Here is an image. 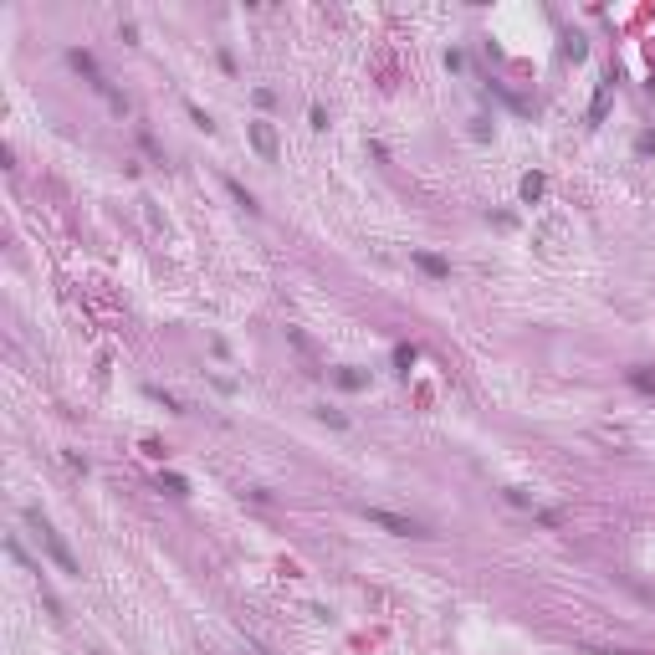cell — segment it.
I'll use <instances>...</instances> for the list:
<instances>
[{
  "label": "cell",
  "instance_id": "6da1fadb",
  "mask_svg": "<svg viewBox=\"0 0 655 655\" xmlns=\"http://www.w3.org/2000/svg\"><path fill=\"white\" fill-rule=\"evenodd\" d=\"M26 522H31V528H36V532H42V543H46V553H51V558H57V568H62V573H72V579H77V573H82V568H77V558H72V548H67V543H62V538H57V532H51V528H46V517H42V512H36V507H31V512H26Z\"/></svg>",
  "mask_w": 655,
  "mask_h": 655
},
{
  "label": "cell",
  "instance_id": "7a4b0ae2",
  "mask_svg": "<svg viewBox=\"0 0 655 655\" xmlns=\"http://www.w3.org/2000/svg\"><path fill=\"white\" fill-rule=\"evenodd\" d=\"M364 517H369L374 528H389V532H400V538H425V528H420V522H410V517H395V512H384V507H364Z\"/></svg>",
  "mask_w": 655,
  "mask_h": 655
},
{
  "label": "cell",
  "instance_id": "3957f363",
  "mask_svg": "<svg viewBox=\"0 0 655 655\" xmlns=\"http://www.w3.org/2000/svg\"><path fill=\"white\" fill-rule=\"evenodd\" d=\"M251 143L261 159H277V134H271V123H251Z\"/></svg>",
  "mask_w": 655,
  "mask_h": 655
},
{
  "label": "cell",
  "instance_id": "277c9868",
  "mask_svg": "<svg viewBox=\"0 0 655 655\" xmlns=\"http://www.w3.org/2000/svg\"><path fill=\"white\" fill-rule=\"evenodd\" d=\"M415 267H420V271H430V277H451V267H445L440 256H430V251H415Z\"/></svg>",
  "mask_w": 655,
  "mask_h": 655
},
{
  "label": "cell",
  "instance_id": "5b68a950",
  "mask_svg": "<svg viewBox=\"0 0 655 655\" xmlns=\"http://www.w3.org/2000/svg\"><path fill=\"white\" fill-rule=\"evenodd\" d=\"M538 195H543V179L528 174V179H522V200H538Z\"/></svg>",
  "mask_w": 655,
  "mask_h": 655
},
{
  "label": "cell",
  "instance_id": "8992f818",
  "mask_svg": "<svg viewBox=\"0 0 655 655\" xmlns=\"http://www.w3.org/2000/svg\"><path fill=\"white\" fill-rule=\"evenodd\" d=\"M226 190L235 195V200H241L246 205V210H256V200H251V190H241V185H235V179H226Z\"/></svg>",
  "mask_w": 655,
  "mask_h": 655
}]
</instances>
